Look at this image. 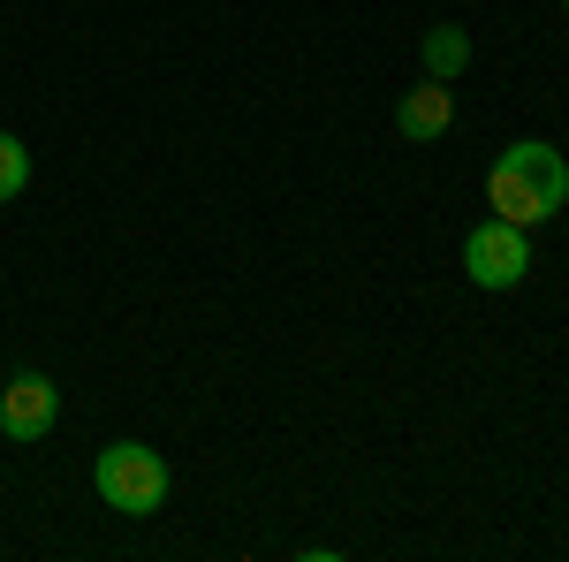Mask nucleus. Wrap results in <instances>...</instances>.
Wrapping results in <instances>:
<instances>
[{"instance_id":"obj_4","label":"nucleus","mask_w":569,"mask_h":562,"mask_svg":"<svg viewBox=\"0 0 569 562\" xmlns=\"http://www.w3.org/2000/svg\"><path fill=\"white\" fill-rule=\"evenodd\" d=\"M53 418H61V388L46 381V373H16L8 388H0V433L8 441H46L53 433Z\"/></svg>"},{"instance_id":"obj_2","label":"nucleus","mask_w":569,"mask_h":562,"mask_svg":"<svg viewBox=\"0 0 569 562\" xmlns=\"http://www.w3.org/2000/svg\"><path fill=\"white\" fill-rule=\"evenodd\" d=\"M91 486H99V502L122 510V517H160L176 472H168V456L144 448V441H107L99 464H91Z\"/></svg>"},{"instance_id":"obj_5","label":"nucleus","mask_w":569,"mask_h":562,"mask_svg":"<svg viewBox=\"0 0 569 562\" xmlns=\"http://www.w3.org/2000/svg\"><path fill=\"white\" fill-rule=\"evenodd\" d=\"M448 122H456V91L448 85H410L402 91V107H395V130L410 137V145H433V137H448Z\"/></svg>"},{"instance_id":"obj_8","label":"nucleus","mask_w":569,"mask_h":562,"mask_svg":"<svg viewBox=\"0 0 569 562\" xmlns=\"http://www.w3.org/2000/svg\"><path fill=\"white\" fill-rule=\"evenodd\" d=\"M562 8H569V0H562Z\"/></svg>"},{"instance_id":"obj_6","label":"nucleus","mask_w":569,"mask_h":562,"mask_svg":"<svg viewBox=\"0 0 569 562\" xmlns=\"http://www.w3.org/2000/svg\"><path fill=\"white\" fill-rule=\"evenodd\" d=\"M418 53H426V77H433V85H456V77L471 69V31H463V23H433Z\"/></svg>"},{"instance_id":"obj_3","label":"nucleus","mask_w":569,"mask_h":562,"mask_svg":"<svg viewBox=\"0 0 569 562\" xmlns=\"http://www.w3.org/2000/svg\"><path fill=\"white\" fill-rule=\"evenodd\" d=\"M463 274L479 289H517L531 274V228H517V220H479L463 236Z\"/></svg>"},{"instance_id":"obj_7","label":"nucleus","mask_w":569,"mask_h":562,"mask_svg":"<svg viewBox=\"0 0 569 562\" xmlns=\"http://www.w3.org/2000/svg\"><path fill=\"white\" fill-rule=\"evenodd\" d=\"M23 183H31V145L0 130V206H8V198H23Z\"/></svg>"},{"instance_id":"obj_1","label":"nucleus","mask_w":569,"mask_h":562,"mask_svg":"<svg viewBox=\"0 0 569 562\" xmlns=\"http://www.w3.org/2000/svg\"><path fill=\"white\" fill-rule=\"evenodd\" d=\"M562 198H569V152L539 145V137H517V145L493 152V168H486V206H493V220L539 228V220L562 214Z\"/></svg>"}]
</instances>
